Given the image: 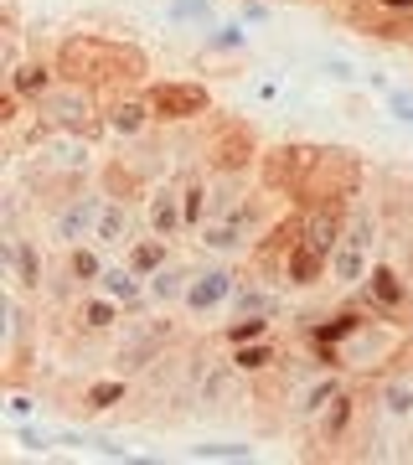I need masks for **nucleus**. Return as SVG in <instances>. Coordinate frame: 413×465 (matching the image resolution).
I'll return each mask as SVG.
<instances>
[{
    "mask_svg": "<svg viewBox=\"0 0 413 465\" xmlns=\"http://www.w3.org/2000/svg\"><path fill=\"white\" fill-rule=\"evenodd\" d=\"M103 124H109V134H114V140H140V134H150V124H155V109H150L145 88L109 94V104H103Z\"/></svg>",
    "mask_w": 413,
    "mask_h": 465,
    "instance_id": "nucleus-8",
    "label": "nucleus"
},
{
    "mask_svg": "<svg viewBox=\"0 0 413 465\" xmlns=\"http://www.w3.org/2000/svg\"><path fill=\"white\" fill-rule=\"evenodd\" d=\"M57 73H63L67 84H83L93 88V94H124V88H134L140 78H145V52L134 47V42H114V36H67L63 47H57Z\"/></svg>",
    "mask_w": 413,
    "mask_h": 465,
    "instance_id": "nucleus-1",
    "label": "nucleus"
},
{
    "mask_svg": "<svg viewBox=\"0 0 413 465\" xmlns=\"http://www.w3.org/2000/svg\"><path fill=\"white\" fill-rule=\"evenodd\" d=\"M388 114L403 119V124H413V94L408 88H393V94H388Z\"/></svg>",
    "mask_w": 413,
    "mask_h": 465,
    "instance_id": "nucleus-36",
    "label": "nucleus"
},
{
    "mask_svg": "<svg viewBox=\"0 0 413 465\" xmlns=\"http://www.w3.org/2000/svg\"><path fill=\"white\" fill-rule=\"evenodd\" d=\"M351 419H357V393L341 388V393L320 409V419H315V440H320V445H341L351 434Z\"/></svg>",
    "mask_w": 413,
    "mask_h": 465,
    "instance_id": "nucleus-15",
    "label": "nucleus"
},
{
    "mask_svg": "<svg viewBox=\"0 0 413 465\" xmlns=\"http://www.w3.org/2000/svg\"><path fill=\"white\" fill-rule=\"evenodd\" d=\"M186 284H192V269L161 264L145 280V295H150V305H155V311H165V305H182V300H186Z\"/></svg>",
    "mask_w": 413,
    "mask_h": 465,
    "instance_id": "nucleus-17",
    "label": "nucleus"
},
{
    "mask_svg": "<svg viewBox=\"0 0 413 465\" xmlns=\"http://www.w3.org/2000/svg\"><path fill=\"white\" fill-rule=\"evenodd\" d=\"M99 213H103V197L99 192H83V197H63L57 213H52L47 232L57 249H73V243H88L93 228H99Z\"/></svg>",
    "mask_w": 413,
    "mask_h": 465,
    "instance_id": "nucleus-4",
    "label": "nucleus"
},
{
    "mask_svg": "<svg viewBox=\"0 0 413 465\" xmlns=\"http://www.w3.org/2000/svg\"><path fill=\"white\" fill-rule=\"evenodd\" d=\"M362 305L372 311V321H398L408 311V280L393 264H372V274L362 284Z\"/></svg>",
    "mask_w": 413,
    "mask_h": 465,
    "instance_id": "nucleus-7",
    "label": "nucleus"
},
{
    "mask_svg": "<svg viewBox=\"0 0 413 465\" xmlns=\"http://www.w3.org/2000/svg\"><path fill=\"white\" fill-rule=\"evenodd\" d=\"M145 228L161 232V238H182L186 228V207H182V192L176 186H150L145 192Z\"/></svg>",
    "mask_w": 413,
    "mask_h": 465,
    "instance_id": "nucleus-10",
    "label": "nucleus"
},
{
    "mask_svg": "<svg viewBox=\"0 0 413 465\" xmlns=\"http://www.w3.org/2000/svg\"><path fill=\"white\" fill-rule=\"evenodd\" d=\"M0 274H5V284H16L26 295L47 290V259L32 238H16V232H5V243H0Z\"/></svg>",
    "mask_w": 413,
    "mask_h": 465,
    "instance_id": "nucleus-5",
    "label": "nucleus"
},
{
    "mask_svg": "<svg viewBox=\"0 0 413 465\" xmlns=\"http://www.w3.org/2000/svg\"><path fill=\"white\" fill-rule=\"evenodd\" d=\"M32 109H36V119H42L47 130L83 134V140H99V134H109V124H103V109H99V99H93V88L67 84V78L52 88V94H42Z\"/></svg>",
    "mask_w": 413,
    "mask_h": 465,
    "instance_id": "nucleus-2",
    "label": "nucleus"
},
{
    "mask_svg": "<svg viewBox=\"0 0 413 465\" xmlns=\"http://www.w3.org/2000/svg\"><path fill=\"white\" fill-rule=\"evenodd\" d=\"M192 460H253V445H238V440H207V445L192 450Z\"/></svg>",
    "mask_w": 413,
    "mask_h": 465,
    "instance_id": "nucleus-32",
    "label": "nucleus"
},
{
    "mask_svg": "<svg viewBox=\"0 0 413 465\" xmlns=\"http://www.w3.org/2000/svg\"><path fill=\"white\" fill-rule=\"evenodd\" d=\"M5 84L16 88L26 104H36L42 94H52V88L63 84V73H57V63H47V57H26V63H16L5 73Z\"/></svg>",
    "mask_w": 413,
    "mask_h": 465,
    "instance_id": "nucleus-13",
    "label": "nucleus"
},
{
    "mask_svg": "<svg viewBox=\"0 0 413 465\" xmlns=\"http://www.w3.org/2000/svg\"><path fill=\"white\" fill-rule=\"evenodd\" d=\"M280 290H269V284L238 280V290H232V316H280Z\"/></svg>",
    "mask_w": 413,
    "mask_h": 465,
    "instance_id": "nucleus-18",
    "label": "nucleus"
},
{
    "mask_svg": "<svg viewBox=\"0 0 413 465\" xmlns=\"http://www.w3.org/2000/svg\"><path fill=\"white\" fill-rule=\"evenodd\" d=\"M280 280L290 284V290H315V284H326V280H330V253L310 249V243L300 238L295 249L284 253V269H280Z\"/></svg>",
    "mask_w": 413,
    "mask_h": 465,
    "instance_id": "nucleus-11",
    "label": "nucleus"
},
{
    "mask_svg": "<svg viewBox=\"0 0 413 465\" xmlns=\"http://www.w3.org/2000/svg\"><path fill=\"white\" fill-rule=\"evenodd\" d=\"M232 290H238V269L232 264H202L192 269V284H186V311L192 316H212L222 305H232Z\"/></svg>",
    "mask_w": 413,
    "mask_h": 465,
    "instance_id": "nucleus-6",
    "label": "nucleus"
},
{
    "mask_svg": "<svg viewBox=\"0 0 413 465\" xmlns=\"http://www.w3.org/2000/svg\"><path fill=\"white\" fill-rule=\"evenodd\" d=\"M145 99L155 109V124H197L212 114V88L197 78H161L145 84Z\"/></svg>",
    "mask_w": 413,
    "mask_h": 465,
    "instance_id": "nucleus-3",
    "label": "nucleus"
},
{
    "mask_svg": "<svg viewBox=\"0 0 413 465\" xmlns=\"http://www.w3.org/2000/svg\"><path fill=\"white\" fill-rule=\"evenodd\" d=\"M119 321H124V305L109 300L103 290H93L88 300H78V326L83 331H114Z\"/></svg>",
    "mask_w": 413,
    "mask_h": 465,
    "instance_id": "nucleus-20",
    "label": "nucleus"
},
{
    "mask_svg": "<svg viewBox=\"0 0 413 465\" xmlns=\"http://www.w3.org/2000/svg\"><path fill=\"white\" fill-rule=\"evenodd\" d=\"M382 409H388V419H413V382L408 378L382 382Z\"/></svg>",
    "mask_w": 413,
    "mask_h": 465,
    "instance_id": "nucleus-30",
    "label": "nucleus"
},
{
    "mask_svg": "<svg viewBox=\"0 0 413 465\" xmlns=\"http://www.w3.org/2000/svg\"><path fill=\"white\" fill-rule=\"evenodd\" d=\"M5 414H11V419H32V414H36V399H26V393H11Z\"/></svg>",
    "mask_w": 413,
    "mask_h": 465,
    "instance_id": "nucleus-37",
    "label": "nucleus"
},
{
    "mask_svg": "<svg viewBox=\"0 0 413 465\" xmlns=\"http://www.w3.org/2000/svg\"><path fill=\"white\" fill-rule=\"evenodd\" d=\"M93 243H103V249H130V243H134V213L124 207V197H103Z\"/></svg>",
    "mask_w": 413,
    "mask_h": 465,
    "instance_id": "nucleus-14",
    "label": "nucleus"
},
{
    "mask_svg": "<svg viewBox=\"0 0 413 465\" xmlns=\"http://www.w3.org/2000/svg\"><path fill=\"white\" fill-rule=\"evenodd\" d=\"M103 243H93V238H88V243H73V249H63L67 259V280L73 284H99V274H103V264H109V259H103Z\"/></svg>",
    "mask_w": 413,
    "mask_h": 465,
    "instance_id": "nucleus-21",
    "label": "nucleus"
},
{
    "mask_svg": "<svg viewBox=\"0 0 413 465\" xmlns=\"http://www.w3.org/2000/svg\"><path fill=\"white\" fill-rule=\"evenodd\" d=\"M202 249L207 253H222V259H238V253H253V243H259V238H253V232L243 228V223H232V217H207V223H202Z\"/></svg>",
    "mask_w": 413,
    "mask_h": 465,
    "instance_id": "nucleus-12",
    "label": "nucleus"
},
{
    "mask_svg": "<svg viewBox=\"0 0 413 465\" xmlns=\"http://www.w3.org/2000/svg\"><path fill=\"white\" fill-rule=\"evenodd\" d=\"M182 207H186V228H202V223H207V207H212V186L202 182H186L182 186Z\"/></svg>",
    "mask_w": 413,
    "mask_h": 465,
    "instance_id": "nucleus-28",
    "label": "nucleus"
},
{
    "mask_svg": "<svg viewBox=\"0 0 413 465\" xmlns=\"http://www.w3.org/2000/svg\"><path fill=\"white\" fill-rule=\"evenodd\" d=\"M16 440H21V445H26V450H36V455H42V450H52V445H57V440H52L47 430H36V424H21V430H16Z\"/></svg>",
    "mask_w": 413,
    "mask_h": 465,
    "instance_id": "nucleus-35",
    "label": "nucleus"
},
{
    "mask_svg": "<svg viewBox=\"0 0 413 465\" xmlns=\"http://www.w3.org/2000/svg\"><path fill=\"white\" fill-rule=\"evenodd\" d=\"M124 259H130V264L150 280L161 264H171V238H161V232H145V238H134L130 249H124Z\"/></svg>",
    "mask_w": 413,
    "mask_h": 465,
    "instance_id": "nucleus-23",
    "label": "nucleus"
},
{
    "mask_svg": "<svg viewBox=\"0 0 413 465\" xmlns=\"http://www.w3.org/2000/svg\"><path fill=\"white\" fill-rule=\"evenodd\" d=\"M382 16H413V0H372Z\"/></svg>",
    "mask_w": 413,
    "mask_h": 465,
    "instance_id": "nucleus-38",
    "label": "nucleus"
},
{
    "mask_svg": "<svg viewBox=\"0 0 413 465\" xmlns=\"http://www.w3.org/2000/svg\"><path fill=\"white\" fill-rule=\"evenodd\" d=\"M21 104H26V99H21V94H16L11 84L0 88V124H5V130H16V119H21Z\"/></svg>",
    "mask_w": 413,
    "mask_h": 465,
    "instance_id": "nucleus-33",
    "label": "nucleus"
},
{
    "mask_svg": "<svg viewBox=\"0 0 413 465\" xmlns=\"http://www.w3.org/2000/svg\"><path fill=\"white\" fill-rule=\"evenodd\" d=\"M341 243H351V249H367V253H372V243H378V213H372V207H362V202H351V207H347V232H341Z\"/></svg>",
    "mask_w": 413,
    "mask_h": 465,
    "instance_id": "nucleus-26",
    "label": "nucleus"
},
{
    "mask_svg": "<svg viewBox=\"0 0 413 465\" xmlns=\"http://www.w3.org/2000/svg\"><path fill=\"white\" fill-rule=\"evenodd\" d=\"M130 399V382L124 378H99L83 388V409L88 414H109V409H119V403Z\"/></svg>",
    "mask_w": 413,
    "mask_h": 465,
    "instance_id": "nucleus-25",
    "label": "nucleus"
},
{
    "mask_svg": "<svg viewBox=\"0 0 413 465\" xmlns=\"http://www.w3.org/2000/svg\"><path fill=\"white\" fill-rule=\"evenodd\" d=\"M161 16L171 21V26H197V32H207L217 16V0H165L161 5Z\"/></svg>",
    "mask_w": 413,
    "mask_h": 465,
    "instance_id": "nucleus-22",
    "label": "nucleus"
},
{
    "mask_svg": "<svg viewBox=\"0 0 413 465\" xmlns=\"http://www.w3.org/2000/svg\"><path fill=\"white\" fill-rule=\"evenodd\" d=\"M336 393H341V378H315L310 388H305V399H300L295 414H300V419H320V409H326Z\"/></svg>",
    "mask_w": 413,
    "mask_h": 465,
    "instance_id": "nucleus-29",
    "label": "nucleus"
},
{
    "mask_svg": "<svg viewBox=\"0 0 413 465\" xmlns=\"http://www.w3.org/2000/svg\"><path fill=\"white\" fill-rule=\"evenodd\" d=\"M248 26L243 16H232V21H212L207 32H202V57H243L248 52Z\"/></svg>",
    "mask_w": 413,
    "mask_h": 465,
    "instance_id": "nucleus-16",
    "label": "nucleus"
},
{
    "mask_svg": "<svg viewBox=\"0 0 413 465\" xmlns=\"http://www.w3.org/2000/svg\"><path fill=\"white\" fill-rule=\"evenodd\" d=\"M315 155H320V145H274L264 155V186L269 192H300Z\"/></svg>",
    "mask_w": 413,
    "mask_h": 465,
    "instance_id": "nucleus-9",
    "label": "nucleus"
},
{
    "mask_svg": "<svg viewBox=\"0 0 413 465\" xmlns=\"http://www.w3.org/2000/svg\"><path fill=\"white\" fill-rule=\"evenodd\" d=\"M269 331H274V316H232L222 326V341L228 347H243V341H264Z\"/></svg>",
    "mask_w": 413,
    "mask_h": 465,
    "instance_id": "nucleus-27",
    "label": "nucleus"
},
{
    "mask_svg": "<svg viewBox=\"0 0 413 465\" xmlns=\"http://www.w3.org/2000/svg\"><path fill=\"white\" fill-rule=\"evenodd\" d=\"M315 67H320V78H326V84H341V88H357V84H362V67L347 63V57H336V52H326Z\"/></svg>",
    "mask_w": 413,
    "mask_h": 465,
    "instance_id": "nucleus-31",
    "label": "nucleus"
},
{
    "mask_svg": "<svg viewBox=\"0 0 413 465\" xmlns=\"http://www.w3.org/2000/svg\"><path fill=\"white\" fill-rule=\"evenodd\" d=\"M372 264H367V249H351V243H336L330 253V280L341 284V290H362Z\"/></svg>",
    "mask_w": 413,
    "mask_h": 465,
    "instance_id": "nucleus-19",
    "label": "nucleus"
},
{
    "mask_svg": "<svg viewBox=\"0 0 413 465\" xmlns=\"http://www.w3.org/2000/svg\"><path fill=\"white\" fill-rule=\"evenodd\" d=\"M238 16H243L248 26H264V21H274V5H269V0H238Z\"/></svg>",
    "mask_w": 413,
    "mask_h": 465,
    "instance_id": "nucleus-34",
    "label": "nucleus"
},
{
    "mask_svg": "<svg viewBox=\"0 0 413 465\" xmlns=\"http://www.w3.org/2000/svg\"><path fill=\"white\" fill-rule=\"evenodd\" d=\"M232 367H238V378H259V372H269V367L280 362V347L274 341H243V347H232V357H228Z\"/></svg>",
    "mask_w": 413,
    "mask_h": 465,
    "instance_id": "nucleus-24",
    "label": "nucleus"
}]
</instances>
